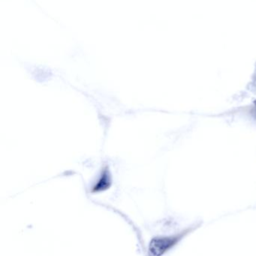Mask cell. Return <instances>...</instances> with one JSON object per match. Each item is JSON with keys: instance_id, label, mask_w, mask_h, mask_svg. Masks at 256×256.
I'll return each instance as SVG.
<instances>
[{"instance_id": "obj_1", "label": "cell", "mask_w": 256, "mask_h": 256, "mask_svg": "<svg viewBox=\"0 0 256 256\" xmlns=\"http://www.w3.org/2000/svg\"><path fill=\"white\" fill-rule=\"evenodd\" d=\"M199 225H193L187 227L184 230L170 234V236H159L153 237L149 242L147 248V256H164L175 248L183 238L192 232L196 230Z\"/></svg>"}, {"instance_id": "obj_2", "label": "cell", "mask_w": 256, "mask_h": 256, "mask_svg": "<svg viewBox=\"0 0 256 256\" xmlns=\"http://www.w3.org/2000/svg\"><path fill=\"white\" fill-rule=\"evenodd\" d=\"M255 106H256V102H255Z\"/></svg>"}]
</instances>
